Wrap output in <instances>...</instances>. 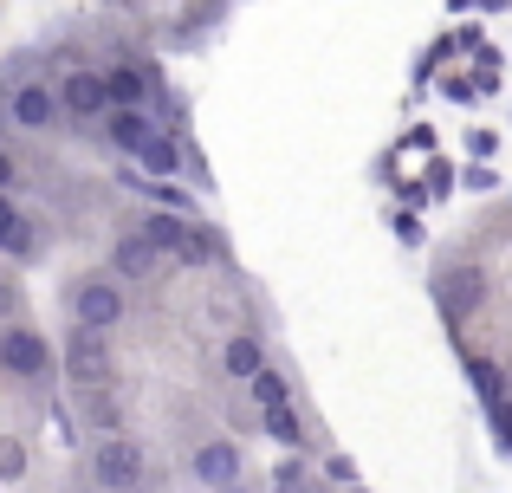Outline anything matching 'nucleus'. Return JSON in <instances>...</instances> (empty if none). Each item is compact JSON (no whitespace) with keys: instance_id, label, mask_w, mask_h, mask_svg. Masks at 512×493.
I'll return each mask as SVG.
<instances>
[{"instance_id":"f257e3e1","label":"nucleus","mask_w":512,"mask_h":493,"mask_svg":"<svg viewBox=\"0 0 512 493\" xmlns=\"http://www.w3.org/2000/svg\"><path fill=\"white\" fill-rule=\"evenodd\" d=\"M91 481L111 487V493L137 487V481H143V448H137V442H124V435H111V442L91 455Z\"/></svg>"},{"instance_id":"f03ea898","label":"nucleus","mask_w":512,"mask_h":493,"mask_svg":"<svg viewBox=\"0 0 512 493\" xmlns=\"http://www.w3.org/2000/svg\"><path fill=\"white\" fill-rule=\"evenodd\" d=\"M72 312H78V331H111L117 318H124V292H117L111 279H85V286L72 292Z\"/></svg>"},{"instance_id":"7ed1b4c3","label":"nucleus","mask_w":512,"mask_h":493,"mask_svg":"<svg viewBox=\"0 0 512 493\" xmlns=\"http://www.w3.org/2000/svg\"><path fill=\"white\" fill-rule=\"evenodd\" d=\"M65 370H72L78 390H98V383L111 377V351H104V331H72V344H65Z\"/></svg>"},{"instance_id":"20e7f679","label":"nucleus","mask_w":512,"mask_h":493,"mask_svg":"<svg viewBox=\"0 0 512 493\" xmlns=\"http://www.w3.org/2000/svg\"><path fill=\"white\" fill-rule=\"evenodd\" d=\"M0 364H7L13 377L39 383L46 377V344H39V331H0Z\"/></svg>"},{"instance_id":"39448f33","label":"nucleus","mask_w":512,"mask_h":493,"mask_svg":"<svg viewBox=\"0 0 512 493\" xmlns=\"http://www.w3.org/2000/svg\"><path fill=\"white\" fill-rule=\"evenodd\" d=\"M195 481L201 487H234L240 481V448L234 442H201L195 448Z\"/></svg>"},{"instance_id":"423d86ee","label":"nucleus","mask_w":512,"mask_h":493,"mask_svg":"<svg viewBox=\"0 0 512 493\" xmlns=\"http://www.w3.org/2000/svg\"><path fill=\"white\" fill-rule=\"evenodd\" d=\"M156 137H163V130H156L150 111H111V143H117L124 156H143Z\"/></svg>"},{"instance_id":"0eeeda50","label":"nucleus","mask_w":512,"mask_h":493,"mask_svg":"<svg viewBox=\"0 0 512 493\" xmlns=\"http://www.w3.org/2000/svg\"><path fill=\"white\" fill-rule=\"evenodd\" d=\"M65 111H72V117H104V111H111L104 78L98 72H72V78H65Z\"/></svg>"},{"instance_id":"6e6552de","label":"nucleus","mask_w":512,"mask_h":493,"mask_svg":"<svg viewBox=\"0 0 512 493\" xmlns=\"http://www.w3.org/2000/svg\"><path fill=\"white\" fill-rule=\"evenodd\" d=\"M52 117H59V104H52L46 85H20V91H13V124H20V130H46Z\"/></svg>"},{"instance_id":"1a4fd4ad","label":"nucleus","mask_w":512,"mask_h":493,"mask_svg":"<svg viewBox=\"0 0 512 493\" xmlns=\"http://www.w3.org/2000/svg\"><path fill=\"white\" fill-rule=\"evenodd\" d=\"M104 98H111L117 111H143V98H150V78H143L137 65H117V72L104 78Z\"/></svg>"},{"instance_id":"9d476101","label":"nucleus","mask_w":512,"mask_h":493,"mask_svg":"<svg viewBox=\"0 0 512 493\" xmlns=\"http://www.w3.org/2000/svg\"><path fill=\"white\" fill-rule=\"evenodd\" d=\"M480 292H487V279H480L474 266H461V273H448V279H441V299H448V312H474V305H480Z\"/></svg>"},{"instance_id":"9b49d317","label":"nucleus","mask_w":512,"mask_h":493,"mask_svg":"<svg viewBox=\"0 0 512 493\" xmlns=\"http://www.w3.org/2000/svg\"><path fill=\"white\" fill-rule=\"evenodd\" d=\"M78 416H85L91 429H117V416H124V409H117V396L98 383V390H78Z\"/></svg>"},{"instance_id":"f8f14e48","label":"nucleus","mask_w":512,"mask_h":493,"mask_svg":"<svg viewBox=\"0 0 512 493\" xmlns=\"http://www.w3.org/2000/svg\"><path fill=\"white\" fill-rule=\"evenodd\" d=\"M117 273H124V279H143V273H156V247L143 241V234H130V241L117 247Z\"/></svg>"},{"instance_id":"ddd939ff","label":"nucleus","mask_w":512,"mask_h":493,"mask_svg":"<svg viewBox=\"0 0 512 493\" xmlns=\"http://www.w3.org/2000/svg\"><path fill=\"white\" fill-rule=\"evenodd\" d=\"M247 390H253V403H260V416H266V409H286V403H292V396H286V377H279V370H253Z\"/></svg>"},{"instance_id":"4468645a","label":"nucleus","mask_w":512,"mask_h":493,"mask_svg":"<svg viewBox=\"0 0 512 493\" xmlns=\"http://www.w3.org/2000/svg\"><path fill=\"white\" fill-rule=\"evenodd\" d=\"M182 234H188L182 215H150V221H143V241H150L156 253H163V247H182Z\"/></svg>"},{"instance_id":"2eb2a0df","label":"nucleus","mask_w":512,"mask_h":493,"mask_svg":"<svg viewBox=\"0 0 512 493\" xmlns=\"http://www.w3.org/2000/svg\"><path fill=\"white\" fill-rule=\"evenodd\" d=\"M266 435L286 442V448H305V429H299V416H292V403L286 409H266Z\"/></svg>"},{"instance_id":"dca6fc26","label":"nucleus","mask_w":512,"mask_h":493,"mask_svg":"<svg viewBox=\"0 0 512 493\" xmlns=\"http://www.w3.org/2000/svg\"><path fill=\"white\" fill-rule=\"evenodd\" d=\"M227 370H234V377H253V370H266L260 344H253V338H234V344H227Z\"/></svg>"},{"instance_id":"f3484780","label":"nucleus","mask_w":512,"mask_h":493,"mask_svg":"<svg viewBox=\"0 0 512 493\" xmlns=\"http://www.w3.org/2000/svg\"><path fill=\"white\" fill-rule=\"evenodd\" d=\"M0 247H7L13 253V260H26V253H39V228H33V221H13V228H7V241H0Z\"/></svg>"},{"instance_id":"a211bd4d","label":"nucleus","mask_w":512,"mask_h":493,"mask_svg":"<svg viewBox=\"0 0 512 493\" xmlns=\"http://www.w3.org/2000/svg\"><path fill=\"white\" fill-rule=\"evenodd\" d=\"M175 253H182V260H214V234L188 221V234H182V247H175Z\"/></svg>"},{"instance_id":"6ab92c4d","label":"nucleus","mask_w":512,"mask_h":493,"mask_svg":"<svg viewBox=\"0 0 512 493\" xmlns=\"http://www.w3.org/2000/svg\"><path fill=\"white\" fill-rule=\"evenodd\" d=\"M137 163H143V169H150V176H169V169H175V143H169V137H156V143H150V150H143V156H137Z\"/></svg>"},{"instance_id":"aec40b11","label":"nucleus","mask_w":512,"mask_h":493,"mask_svg":"<svg viewBox=\"0 0 512 493\" xmlns=\"http://www.w3.org/2000/svg\"><path fill=\"white\" fill-rule=\"evenodd\" d=\"M467 377H474V390L487 396V403H500V370H493V364H480V357H474V364H467Z\"/></svg>"},{"instance_id":"412c9836","label":"nucleus","mask_w":512,"mask_h":493,"mask_svg":"<svg viewBox=\"0 0 512 493\" xmlns=\"http://www.w3.org/2000/svg\"><path fill=\"white\" fill-rule=\"evenodd\" d=\"M0 474H7V481H20V474H26V455H20V442H0Z\"/></svg>"},{"instance_id":"4be33fe9","label":"nucleus","mask_w":512,"mask_h":493,"mask_svg":"<svg viewBox=\"0 0 512 493\" xmlns=\"http://www.w3.org/2000/svg\"><path fill=\"white\" fill-rule=\"evenodd\" d=\"M273 481H279V493H305V474H299V461H279V474H273Z\"/></svg>"},{"instance_id":"5701e85b","label":"nucleus","mask_w":512,"mask_h":493,"mask_svg":"<svg viewBox=\"0 0 512 493\" xmlns=\"http://www.w3.org/2000/svg\"><path fill=\"white\" fill-rule=\"evenodd\" d=\"M493 143H500L493 130H474V137H467V150H474V156H493Z\"/></svg>"},{"instance_id":"b1692460","label":"nucleus","mask_w":512,"mask_h":493,"mask_svg":"<svg viewBox=\"0 0 512 493\" xmlns=\"http://www.w3.org/2000/svg\"><path fill=\"white\" fill-rule=\"evenodd\" d=\"M13 221H20V215H13V202L0 195V241H7V228H13Z\"/></svg>"},{"instance_id":"393cba45","label":"nucleus","mask_w":512,"mask_h":493,"mask_svg":"<svg viewBox=\"0 0 512 493\" xmlns=\"http://www.w3.org/2000/svg\"><path fill=\"white\" fill-rule=\"evenodd\" d=\"M7 182H13V163H7V156H0V189H7Z\"/></svg>"},{"instance_id":"a878e982","label":"nucleus","mask_w":512,"mask_h":493,"mask_svg":"<svg viewBox=\"0 0 512 493\" xmlns=\"http://www.w3.org/2000/svg\"><path fill=\"white\" fill-rule=\"evenodd\" d=\"M0 305H7V279H0Z\"/></svg>"},{"instance_id":"bb28decb","label":"nucleus","mask_w":512,"mask_h":493,"mask_svg":"<svg viewBox=\"0 0 512 493\" xmlns=\"http://www.w3.org/2000/svg\"><path fill=\"white\" fill-rule=\"evenodd\" d=\"M124 493H143V487H124Z\"/></svg>"},{"instance_id":"cd10ccee","label":"nucleus","mask_w":512,"mask_h":493,"mask_svg":"<svg viewBox=\"0 0 512 493\" xmlns=\"http://www.w3.org/2000/svg\"><path fill=\"white\" fill-rule=\"evenodd\" d=\"M344 493H363V487H344Z\"/></svg>"}]
</instances>
